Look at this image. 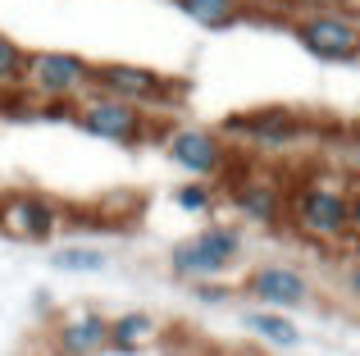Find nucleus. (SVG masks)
Listing matches in <instances>:
<instances>
[{"mask_svg": "<svg viewBox=\"0 0 360 356\" xmlns=\"http://www.w3.org/2000/svg\"><path fill=\"white\" fill-rule=\"evenodd\" d=\"M224 183H229V178H224ZM283 196H288V183H278V174H269V170H251V165H246L242 178L229 183L233 210H238L246 224H260V229H278L283 224Z\"/></svg>", "mask_w": 360, "mask_h": 356, "instance_id": "obj_9", "label": "nucleus"}, {"mask_svg": "<svg viewBox=\"0 0 360 356\" xmlns=\"http://www.w3.org/2000/svg\"><path fill=\"white\" fill-rule=\"evenodd\" d=\"M347 201H352V183H347L342 174L310 170L306 178L288 183V196H283V224H288L297 238L315 242V247H342V242H352Z\"/></svg>", "mask_w": 360, "mask_h": 356, "instance_id": "obj_1", "label": "nucleus"}, {"mask_svg": "<svg viewBox=\"0 0 360 356\" xmlns=\"http://www.w3.org/2000/svg\"><path fill=\"white\" fill-rule=\"evenodd\" d=\"M32 356H64V352H55V348H51V343H41V348H37Z\"/></svg>", "mask_w": 360, "mask_h": 356, "instance_id": "obj_24", "label": "nucleus"}, {"mask_svg": "<svg viewBox=\"0 0 360 356\" xmlns=\"http://www.w3.org/2000/svg\"><path fill=\"white\" fill-rule=\"evenodd\" d=\"M356 23H360V9H356Z\"/></svg>", "mask_w": 360, "mask_h": 356, "instance_id": "obj_26", "label": "nucleus"}, {"mask_svg": "<svg viewBox=\"0 0 360 356\" xmlns=\"http://www.w3.org/2000/svg\"><path fill=\"white\" fill-rule=\"evenodd\" d=\"M0 101H5V96H0Z\"/></svg>", "mask_w": 360, "mask_h": 356, "instance_id": "obj_27", "label": "nucleus"}, {"mask_svg": "<svg viewBox=\"0 0 360 356\" xmlns=\"http://www.w3.org/2000/svg\"><path fill=\"white\" fill-rule=\"evenodd\" d=\"M224 128H229V133H242L246 142H251L255 151H264V155L297 146V137L306 133L301 115L288 110V106H264V110H255V115H238V119H229Z\"/></svg>", "mask_w": 360, "mask_h": 356, "instance_id": "obj_11", "label": "nucleus"}, {"mask_svg": "<svg viewBox=\"0 0 360 356\" xmlns=\"http://www.w3.org/2000/svg\"><path fill=\"white\" fill-rule=\"evenodd\" d=\"M105 329H110V315L91 311V306H78V311H64L51 324L46 343L64 356H96V352H105Z\"/></svg>", "mask_w": 360, "mask_h": 356, "instance_id": "obj_12", "label": "nucleus"}, {"mask_svg": "<svg viewBox=\"0 0 360 356\" xmlns=\"http://www.w3.org/2000/svg\"><path fill=\"white\" fill-rule=\"evenodd\" d=\"M301 5H306L310 14H315V9H328V5H333V0H301Z\"/></svg>", "mask_w": 360, "mask_h": 356, "instance_id": "obj_23", "label": "nucleus"}, {"mask_svg": "<svg viewBox=\"0 0 360 356\" xmlns=\"http://www.w3.org/2000/svg\"><path fill=\"white\" fill-rule=\"evenodd\" d=\"M91 91L110 101H123L132 110H155L165 101H174V82L165 73H155L150 64H128V60H110V64H91Z\"/></svg>", "mask_w": 360, "mask_h": 356, "instance_id": "obj_6", "label": "nucleus"}, {"mask_svg": "<svg viewBox=\"0 0 360 356\" xmlns=\"http://www.w3.org/2000/svg\"><path fill=\"white\" fill-rule=\"evenodd\" d=\"M292 37H297L301 51L315 55L319 64L360 60V23H356V14H347V9H338V5L297 18V23H292Z\"/></svg>", "mask_w": 360, "mask_h": 356, "instance_id": "obj_7", "label": "nucleus"}, {"mask_svg": "<svg viewBox=\"0 0 360 356\" xmlns=\"http://www.w3.org/2000/svg\"><path fill=\"white\" fill-rule=\"evenodd\" d=\"M342 178L352 187H360V133H352L347 146H342Z\"/></svg>", "mask_w": 360, "mask_h": 356, "instance_id": "obj_20", "label": "nucleus"}, {"mask_svg": "<svg viewBox=\"0 0 360 356\" xmlns=\"http://www.w3.org/2000/svg\"><path fill=\"white\" fill-rule=\"evenodd\" d=\"M73 124H78L87 137L115 142V146H137V142H146V137L155 133L146 110H132V106H123V101L96 96V91H87V96L73 106Z\"/></svg>", "mask_w": 360, "mask_h": 356, "instance_id": "obj_8", "label": "nucleus"}, {"mask_svg": "<svg viewBox=\"0 0 360 356\" xmlns=\"http://www.w3.org/2000/svg\"><path fill=\"white\" fill-rule=\"evenodd\" d=\"M242 329L255 333L260 343H269V348H283V352L301 348L297 320H292V315H278V311H255V306H251V311L242 315Z\"/></svg>", "mask_w": 360, "mask_h": 356, "instance_id": "obj_14", "label": "nucleus"}, {"mask_svg": "<svg viewBox=\"0 0 360 356\" xmlns=\"http://www.w3.org/2000/svg\"><path fill=\"white\" fill-rule=\"evenodd\" d=\"M238 293L255 306V311L292 315V311H301V306H310L315 284H310V274L301 265H292V260H260V265H251L242 274Z\"/></svg>", "mask_w": 360, "mask_h": 356, "instance_id": "obj_4", "label": "nucleus"}, {"mask_svg": "<svg viewBox=\"0 0 360 356\" xmlns=\"http://www.w3.org/2000/svg\"><path fill=\"white\" fill-rule=\"evenodd\" d=\"M165 155L178 165L183 174H192L196 183H224L233 174V142L214 128L201 124H183V128H169L165 133Z\"/></svg>", "mask_w": 360, "mask_h": 356, "instance_id": "obj_5", "label": "nucleus"}, {"mask_svg": "<svg viewBox=\"0 0 360 356\" xmlns=\"http://www.w3.org/2000/svg\"><path fill=\"white\" fill-rule=\"evenodd\" d=\"M160 338H165V329H160V320L150 311H123V315L110 320V329H105V352L137 356V352L155 348Z\"/></svg>", "mask_w": 360, "mask_h": 356, "instance_id": "obj_13", "label": "nucleus"}, {"mask_svg": "<svg viewBox=\"0 0 360 356\" xmlns=\"http://www.w3.org/2000/svg\"><path fill=\"white\" fill-rule=\"evenodd\" d=\"M229 356H269V352H255V348H238V352H229Z\"/></svg>", "mask_w": 360, "mask_h": 356, "instance_id": "obj_25", "label": "nucleus"}, {"mask_svg": "<svg viewBox=\"0 0 360 356\" xmlns=\"http://www.w3.org/2000/svg\"><path fill=\"white\" fill-rule=\"evenodd\" d=\"M174 205L187 210V215H205L214 205V183H183L174 192Z\"/></svg>", "mask_w": 360, "mask_h": 356, "instance_id": "obj_18", "label": "nucleus"}, {"mask_svg": "<svg viewBox=\"0 0 360 356\" xmlns=\"http://www.w3.org/2000/svg\"><path fill=\"white\" fill-rule=\"evenodd\" d=\"M174 5L183 9L192 23L210 27V32H224V27H233L246 14V0H174Z\"/></svg>", "mask_w": 360, "mask_h": 356, "instance_id": "obj_15", "label": "nucleus"}, {"mask_svg": "<svg viewBox=\"0 0 360 356\" xmlns=\"http://www.w3.org/2000/svg\"><path fill=\"white\" fill-rule=\"evenodd\" d=\"M23 69H27V51L9 32H0V96L23 91Z\"/></svg>", "mask_w": 360, "mask_h": 356, "instance_id": "obj_17", "label": "nucleus"}, {"mask_svg": "<svg viewBox=\"0 0 360 356\" xmlns=\"http://www.w3.org/2000/svg\"><path fill=\"white\" fill-rule=\"evenodd\" d=\"M91 91V60L73 51H27L23 96L32 106H78Z\"/></svg>", "mask_w": 360, "mask_h": 356, "instance_id": "obj_3", "label": "nucleus"}, {"mask_svg": "<svg viewBox=\"0 0 360 356\" xmlns=\"http://www.w3.org/2000/svg\"><path fill=\"white\" fill-rule=\"evenodd\" d=\"M51 265L60 274H105L110 256L101 247H91V242H64V247H55Z\"/></svg>", "mask_w": 360, "mask_h": 356, "instance_id": "obj_16", "label": "nucleus"}, {"mask_svg": "<svg viewBox=\"0 0 360 356\" xmlns=\"http://www.w3.org/2000/svg\"><path fill=\"white\" fill-rule=\"evenodd\" d=\"M342 284H347V293L360 302V260H347V269H342Z\"/></svg>", "mask_w": 360, "mask_h": 356, "instance_id": "obj_22", "label": "nucleus"}, {"mask_svg": "<svg viewBox=\"0 0 360 356\" xmlns=\"http://www.w3.org/2000/svg\"><path fill=\"white\" fill-rule=\"evenodd\" d=\"M233 293H238V288L224 284V279H205V284H192V302H196V306H224V302H233Z\"/></svg>", "mask_w": 360, "mask_h": 356, "instance_id": "obj_19", "label": "nucleus"}, {"mask_svg": "<svg viewBox=\"0 0 360 356\" xmlns=\"http://www.w3.org/2000/svg\"><path fill=\"white\" fill-rule=\"evenodd\" d=\"M64 229V210L41 192H9L0 201V233L18 242H51Z\"/></svg>", "mask_w": 360, "mask_h": 356, "instance_id": "obj_10", "label": "nucleus"}, {"mask_svg": "<svg viewBox=\"0 0 360 356\" xmlns=\"http://www.w3.org/2000/svg\"><path fill=\"white\" fill-rule=\"evenodd\" d=\"M347 220H352V242H360V187H352V201H347Z\"/></svg>", "mask_w": 360, "mask_h": 356, "instance_id": "obj_21", "label": "nucleus"}, {"mask_svg": "<svg viewBox=\"0 0 360 356\" xmlns=\"http://www.w3.org/2000/svg\"><path fill=\"white\" fill-rule=\"evenodd\" d=\"M246 260V233L242 224H205V229H196L192 238L174 242L165 256L169 274L174 279H187V284H205V279H224L233 274Z\"/></svg>", "mask_w": 360, "mask_h": 356, "instance_id": "obj_2", "label": "nucleus"}]
</instances>
